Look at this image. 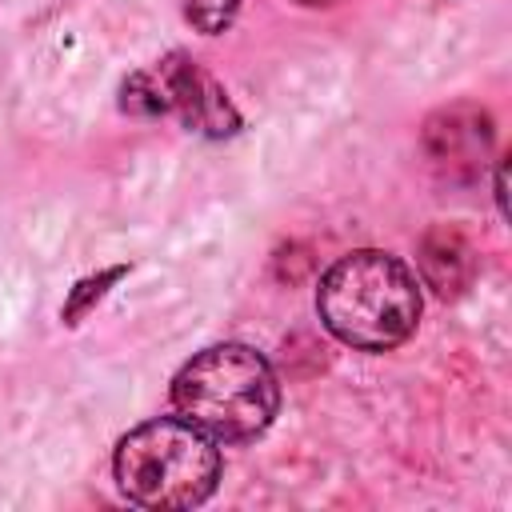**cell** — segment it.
<instances>
[{
	"label": "cell",
	"mask_w": 512,
	"mask_h": 512,
	"mask_svg": "<svg viewBox=\"0 0 512 512\" xmlns=\"http://www.w3.org/2000/svg\"><path fill=\"white\" fill-rule=\"evenodd\" d=\"M172 408L216 444H240L272 424L280 408V384L272 364L256 348L212 344L176 372Z\"/></svg>",
	"instance_id": "7a4b0ae2"
},
{
	"label": "cell",
	"mask_w": 512,
	"mask_h": 512,
	"mask_svg": "<svg viewBox=\"0 0 512 512\" xmlns=\"http://www.w3.org/2000/svg\"><path fill=\"white\" fill-rule=\"evenodd\" d=\"M124 108L132 112H180L184 124L208 132V136H224L236 128V112L224 100V92L180 52L160 60L152 72H136L124 84Z\"/></svg>",
	"instance_id": "277c9868"
},
{
	"label": "cell",
	"mask_w": 512,
	"mask_h": 512,
	"mask_svg": "<svg viewBox=\"0 0 512 512\" xmlns=\"http://www.w3.org/2000/svg\"><path fill=\"white\" fill-rule=\"evenodd\" d=\"M236 12H240V0H188V8H184L188 24L204 36L224 32L236 20Z\"/></svg>",
	"instance_id": "5b68a950"
},
{
	"label": "cell",
	"mask_w": 512,
	"mask_h": 512,
	"mask_svg": "<svg viewBox=\"0 0 512 512\" xmlns=\"http://www.w3.org/2000/svg\"><path fill=\"white\" fill-rule=\"evenodd\" d=\"M448 124L452 128H444V148H432L440 160H448V164H456V148L464 144V132H460V124H456V116H448ZM468 136H472V144H476V152L488 144V132H484V124H480V116H472V124H468Z\"/></svg>",
	"instance_id": "8992f818"
},
{
	"label": "cell",
	"mask_w": 512,
	"mask_h": 512,
	"mask_svg": "<svg viewBox=\"0 0 512 512\" xmlns=\"http://www.w3.org/2000/svg\"><path fill=\"white\" fill-rule=\"evenodd\" d=\"M116 484L144 508H196L216 492L220 448L208 432L180 416H160L132 428L116 444Z\"/></svg>",
	"instance_id": "3957f363"
},
{
	"label": "cell",
	"mask_w": 512,
	"mask_h": 512,
	"mask_svg": "<svg viewBox=\"0 0 512 512\" xmlns=\"http://www.w3.org/2000/svg\"><path fill=\"white\" fill-rule=\"evenodd\" d=\"M324 328L360 352H388L416 332L420 284L404 260L380 248L340 256L316 288Z\"/></svg>",
	"instance_id": "6da1fadb"
},
{
	"label": "cell",
	"mask_w": 512,
	"mask_h": 512,
	"mask_svg": "<svg viewBox=\"0 0 512 512\" xmlns=\"http://www.w3.org/2000/svg\"><path fill=\"white\" fill-rule=\"evenodd\" d=\"M304 4H328V0H304Z\"/></svg>",
	"instance_id": "52a82bcc"
}]
</instances>
